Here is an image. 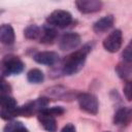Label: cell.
<instances>
[{"label":"cell","instance_id":"44dd1931","mask_svg":"<svg viewBox=\"0 0 132 132\" xmlns=\"http://www.w3.org/2000/svg\"><path fill=\"white\" fill-rule=\"evenodd\" d=\"M124 95L129 100L132 101V80L127 81L124 86Z\"/></svg>","mask_w":132,"mask_h":132},{"label":"cell","instance_id":"7a4b0ae2","mask_svg":"<svg viewBox=\"0 0 132 132\" xmlns=\"http://www.w3.org/2000/svg\"><path fill=\"white\" fill-rule=\"evenodd\" d=\"M24 67L25 65L19 57L14 55H7L1 61L2 77L12 74H19L24 70Z\"/></svg>","mask_w":132,"mask_h":132},{"label":"cell","instance_id":"ac0fdd59","mask_svg":"<svg viewBox=\"0 0 132 132\" xmlns=\"http://www.w3.org/2000/svg\"><path fill=\"white\" fill-rule=\"evenodd\" d=\"M40 34H41V29L36 25H29L24 30V36L27 39H36L40 37Z\"/></svg>","mask_w":132,"mask_h":132},{"label":"cell","instance_id":"603a6c76","mask_svg":"<svg viewBox=\"0 0 132 132\" xmlns=\"http://www.w3.org/2000/svg\"><path fill=\"white\" fill-rule=\"evenodd\" d=\"M60 132H76V130H75L74 125H72V124H66V125L61 129Z\"/></svg>","mask_w":132,"mask_h":132},{"label":"cell","instance_id":"5bb4252c","mask_svg":"<svg viewBox=\"0 0 132 132\" xmlns=\"http://www.w3.org/2000/svg\"><path fill=\"white\" fill-rule=\"evenodd\" d=\"M116 71L122 79L127 81L132 80V61L120 62L116 67Z\"/></svg>","mask_w":132,"mask_h":132},{"label":"cell","instance_id":"9a60e30c","mask_svg":"<svg viewBox=\"0 0 132 132\" xmlns=\"http://www.w3.org/2000/svg\"><path fill=\"white\" fill-rule=\"evenodd\" d=\"M58 33L57 30L52 26H44L41 29V34L39 37V41L43 44H53L57 39Z\"/></svg>","mask_w":132,"mask_h":132},{"label":"cell","instance_id":"5b68a950","mask_svg":"<svg viewBox=\"0 0 132 132\" xmlns=\"http://www.w3.org/2000/svg\"><path fill=\"white\" fill-rule=\"evenodd\" d=\"M76 99L81 110L90 114H97L99 109V102L95 95L90 93H79Z\"/></svg>","mask_w":132,"mask_h":132},{"label":"cell","instance_id":"e0dca14e","mask_svg":"<svg viewBox=\"0 0 132 132\" xmlns=\"http://www.w3.org/2000/svg\"><path fill=\"white\" fill-rule=\"evenodd\" d=\"M27 79L32 84H40L44 79V74L40 69L33 68L27 73Z\"/></svg>","mask_w":132,"mask_h":132},{"label":"cell","instance_id":"6da1fadb","mask_svg":"<svg viewBox=\"0 0 132 132\" xmlns=\"http://www.w3.org/2000/svg\"><path fill=\"white\" fill-rule=\"evenodd\" d=\"M90 52H91V46L89 44H86L81 48L65 57L62 62L63 73L66 75H72V74L77 73L84 67L87 56Z\"/></svg>","mask_w":132,"mask_h":132},{"label":"cell","instance_id":"7402d4cb","mask_svg":"<svg viewBox=\"0 0 132 132\" xmlns=\"http://www.w3.org/2000/svg\"><path fill=\"white\" fill-rule=\"evenodd\" d=\"M10 91H11V87L9 86L8 82H6L4 77H2V79H1V95H9Z\"/></svg>","mask_w":132,"mask_h":132},{"label":"cell","instance_id":"8992f818","mask_svg":"<svg viewBox=\"0 0 132 132\" xmlns=\"http://www.w3.org/2000/svg\"><path fill=\"white\" fill-rule=\"evenodd\" d=\"M47 24L52 27H58V28H66L72 23V15L69 11L57 9L54 10L46 19Z\"/></svg>","mask_w":132,"mask_h":132},{"label":"cell","instance_id":"ffe728a7","mask_svg":"<svg viewBox=\"0 0 132 132\" xmlns=\"http://www.w3.org/2000/svg\"><path fill=\"white\" fill-rule=\"evenodd\" d=\"M123 61H132V40L127 44L122 53Z\"/></svg>","mask_w":132,"mask_h":132},{"label":"cell","instance_id":"ba28073f","mask_svg":"<svg viewBox=\"0 0 132 132\" xmlns=\"http://www.w3.org/2000/svg\"><path fill=\"white\" fill-rule=\"evenodd\" d=\"M80 43V36L75 32L64 33L59 39V47L62 51H69L77 47Z\"/></svg>","mask_w":132,"mask_h":132},{"label":"cell","instance_id":"7c38bea8","mask_svg":"<svg viewBox=\"0 0 132 132\" xmlns=\"http://www.w3.org/2000/svg\"><path fill=\"white\" fill-rule=\"evenodd\" d=\"M36 63L42 65H54L59 61V55L55 52H38L33 56Z\"/></svg>","mask_w":132,"mask_h":132},{"label":"cell","instance_id":"8fae6325","mask_svg":"<svg viewBox=\"0 0 132 132\" xmlns=\"http://www.w3.org/2000/svg\"><path fill=\"white\" fill-rule=\"evenodd\" d=\"M132 122V108L122 107L113 116V124L117 126H127Z\"/></svg>","mask_w":132,"mask_h":132},{"label":"cell","instance_id":"3957f363","mask_svg":"<svg viewBox=\"0 0 132 132\" xmlns=\"http://www.w3.org/2000/svg\"><path fill=\"white\" fill-rule=\"evenodd\" d=\"M50 103V100L46 97H40L33 101L27 102L26 104L19 107V117H26L30 118L33 114H38L41 110L45 109L47 104Z\"/></svg>","mask_w":132,"mask_h":132},{"label":"cell","instance_id":"30bf717a","mask_svg":"<svg viewBox=\"0 0 132 132\" xmlns=\"http://www.w3.org/2000/svg\"><path fill=\"white\" fill-rule=\"evenodd\" d=\"M75 5L82 13H93L101 9L102 2L99 0H78L75 1Z\"/></svg>","mask_w":132,"mask_h":132},{"label":"cell","instance_id":"d6986e66","mask_svg":"<svg viewBox=\"0 0 132 132\" xmlns=\"http://www.w3.org/2000/svg\"><path fill=\"white\" fill-rule=\"evenodd\" d=\"M4 132H29V130L23 125V123L13 121L5 126Z\"/></svg>","mask_w":132,"mask_h":132},{"label":"cell","instance_id":"2e32d148","mask_svg":"<svg viewBox=\"0 0 132 132\" xmlns=\"http://www.w3.org/2000/svg\"><path fill=\"white\" fill-rule=\"evenodd\" d=\"M0 41L3 44L10 45L14 42V31L10 25L3 24L0 27Z\"/></svg>","mask_w":132,"mask_h":132},{"label":"cell","instance_id":"277c9868","mask_svg":"<svg viewBox=\"0 0 132 132\" xmlns=\"http://www.w3.org/2000/svg\"><path fill=\"white\" fill-rule=\"evenodd\" d=\"M1 110L0 116L3 120L9 121L19 117V106L14 98L9 95H1Z\"/></svg>","mask_w":132,"mask_h":132},{"label":"cell","instance_id":"52a82bcc","mask_svg":"<svg viewBox=\"0 0 132 132\" xmlns=\"http://www.w3.org/2000/svg\"><path fill=\"white\" fill-rule=\"evenodd\" d=\"M122 41H123L122 32H121V30L116 29L104 38L103 47L109 53H116L121 48Z\"/></svg>","mask_w":132,"mask_h":132},{"label":"cell","instance_id":"4fadbf2b","mask_svg":"<svg viewBox=\"0 0 132 132\" xmlns=\"http://www.w3.org/2000/svg\"><path fill=\"white\" fill-rule=\"evenodd\" d=\"M114 24V18L109 14V15H105L101 19H99L98 21H96L93 25V30L96 33H102V32H106L108 31Z\"/></svg>","mask_w":132,"mask_h":132},{"label":"cell","instance_id":"9c48e42d","mask_svg":"<svg viewBox=\"0 0 132 132\" xmlns=\"http://www.w3.org/2000/svg\"><path fill=\"white\" fill-rule=\"evenodd\" d=\"M37 119L42 126L44 130L47 132H56L57 131V122H56V117L50 112L48 108L46 107L45 109L41 110L37 114Z\"/></svg>","mask_w":132,"mask_h":132}]
</instances>
